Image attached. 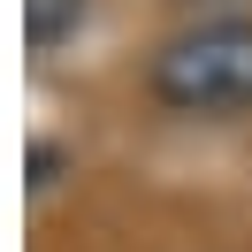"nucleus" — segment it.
<instances>
[{
	"label": "nucleus",
	"instance_id": "f257e3e1",
	"mask_svg": "<svg viewBox=\"0 0 252 252\" xmlns=\"http://www.w3.org/2000/svg\"><path fill=\"white\" fill-rule=\"evenodd\" d=\"M145 92L184 123H237L252 115V8H214L168 31L145 62Z\"/></svg>",
	"mask_w": 252,
	"mask_h": 252
},
{
	"label": "nucleus",
	"instance_id": "20e7f679",
	"mask_svg": "<svg viewBox=\"0 0 252 252\" xmlns=\"http://www.w3.org/2000/svg\"><path fill=\"white\" fill-rule=\"evenodd\" d=\"M184 8H199V16H214V8H229V0H184Z\"/></svg>",
	"mask_w": 252,
	"mask_h": 252
},
{
	"label": "nucleus",
	"instance_id": "7ed1b4c3",
	"mask_svg": "<svg viewBox=\"0 0 252 252\" xmlns=\"http://www.w3.org/2000/svg\"><path fill=\"white\" fill-rule=\"evenodd\" d=\"M62 168H69V145H54V138H31V199H46L54 184H62Z\"/></svg>",
	"mask_w": 252,
	"mask_h": 252
},
{
	"label": "nucleus",
	"instance_id": "f03ea898",
	"mask_svg": "<svg viewBox=\"0 0 252 252\" xmlns=\"http://www.w3.org/2000/svg\"><path fill=\"white\" fill-rule=\"evenodd\" d=\"M84 16H92V0H23V38H31V54L69 46V38L84 31Z\"/></svg>",
	"mask_w": 252,
	"mask_h": 252
}]
</instances>
